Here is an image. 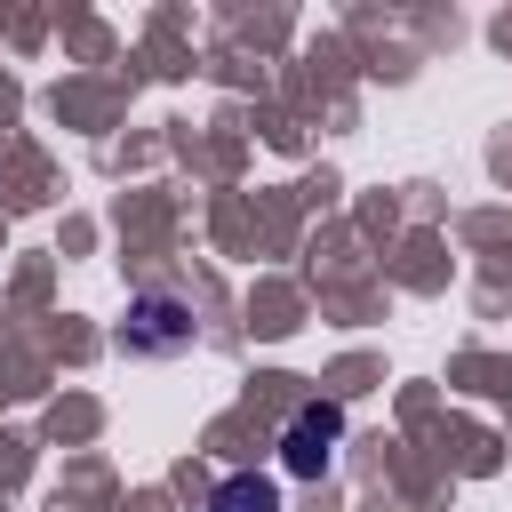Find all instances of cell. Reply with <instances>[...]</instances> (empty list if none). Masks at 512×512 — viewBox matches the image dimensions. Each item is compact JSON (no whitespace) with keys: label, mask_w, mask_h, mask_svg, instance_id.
<instances>
[{"label":"cell","mask_w":512,"mask_h":512,"mask_svg":"<svg viewBox=\"0 0 512 512\" xmlns=\"http://www.w3.org/2000/svg\"><path fill=\"white\" fill-rule=\"evenodd\" d=\"M336 440H344V408H336V400H304V408L288 416V432H280V472L320 480V472L336 464Z\"/></svg>","instance_id":"2"},{"label":"cell","mask_w":512,"mask_h":512,"mask_svg":"<svg viewBox=\"0 0 512 512\" xmlns=\"http://www.w3.org/2000/svg\"><path fill=\"white\" fill-rule=\"evenodd\" d=\"M208 512H280V488L264 472H224L208 488Z\"/></svg>","instance_id":"3"},{"label":"cell","mask_w":512,"mask_h":512,"mask_svg":"<svg viewBox=\"0 0 512 512\" xmlns=\"http://www.w3.org/2000/svg\"><path fill=\"white\" fill-rule=\"evenodd\" d=\"M112 336H120L128 360H168V352H184L200 336V320H192V304L176 288H144V296H128V312H120Z\"/></svg>","instance_id":"1"}]
</instances>
